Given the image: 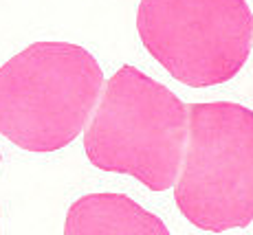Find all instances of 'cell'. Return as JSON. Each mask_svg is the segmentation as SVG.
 <instances>
[{
	"label": "cell",
	"mask_w": 253,
	"mask_h": 235,
	"mask_svg": "<svg viewBox=\"0 0 253 235\" xmlns=\"http://www.w3.org/2000/svg\"><path fill=\"white\" fill-rule=\"evenodd\" d=\"M104 88L84 46L36 42L0 66V134L27 152H57L80 136Z\"/></svg>",
	"instance_id": "6da1fadb"
},
{
	"label": "cell",
	"mask_w": 253,
	"mask_h": 235,
	"mask_svg": "<svg viewBox=\"0 0 253 235\" xmlns=\"http://www.w3.org/2000/svg\"><path fill=\"white\" fill-rule=\"evenodd\" d=\"M187 141V106L161 81L126 64L101 88L84 132L97 169L128 174L152 192L174 187Z\"/></svg>",
	"instance_id": "7a4b0ae2"
},
{
	"label": "cell",
	"mask_w": 253,
	"mask_h": 235,
	"mask_svg": "<svg viewBox=\"0 0 253 235\" xmlns=\"http://www.w3.org/2000/svg\"><path fill=\"white\" fill-rule=\"evenodd\" d=\"M174 183L178 211L222 233L253 222V110L231 101L187 108V141Z\"/></svg>",
	"instance_id": "3957f363"
},
{
	"label": "cell",
	"mask_w": 253,
	"mask_h": 235,
	"mask_svg": "<svg viewBox=\"0 0 253 235\" xmlns=\"http://www.w3.org/2000/svg\"><path fill=\"white\" fill-rule=\"evenodd\" d=\"M137 31L176 81L209 88L233 79L247 64L253 13L247 0H141Z\"/></svg>",
	"instance_id": "277c9868"
},
{
	"label": "cell",
	"mask_w": 253,
	"mask_h": 235,
	"mask_svg": "<svg viewBox=\"0 0 253 235\" xmlns=\"http://www.w3.org/2000/svg\"><path fill=\"white\" fill-rule=\"evenodd\" d=\"M64 235H169V229L124 194H88L69 207Z\"/></svg>",
	"instance_id": "5b68a950"
}]
</instances>
